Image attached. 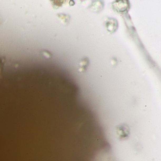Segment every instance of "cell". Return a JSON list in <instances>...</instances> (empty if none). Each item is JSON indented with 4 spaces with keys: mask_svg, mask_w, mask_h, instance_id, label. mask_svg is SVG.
Returning <instances> with one entry per match:
<instances>
[{
    "mask_svg": "<svg viewBox=\"0 0 161 161\" xmlns=\"http://www.w3.org/2000/svg\"><path fill=\"white\" fill-rule=\"evenodd\" d=\"M116 132L120 139H124L129 135V129L127 125L121 124L116 128Z\"/></svg>",
    "mask_w": 161,
    "mask_h": 161,
    "instance_id": "obj_1",
    "label": "cell"
}]
</instances>
